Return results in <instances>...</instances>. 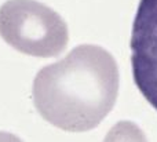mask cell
<instances>
[{"label": "cell", "instance_id": "3", "mask_svg": "<svg viewBox=\"0 0 157 142\" xmlns=\"http://www.w3.org/2000/svg\"><path fill=\"white\" fill-rule=\"evenodd\" d=\"M131 68L138 90L157 110V0H141L130 40Z\"/></svg>", "mask_w": 157, "mask_h": 142}, {"label": "cell", "instance_id": "1", "mask_svg": "<svg viewBox=\"0 0 157 142\" xmlns=\"http://www.w3.org/2000/svg\"><path fill=\"white\" fill-rule=\"evenodd\" d=\"M119 80L110 52L95 44H81L36 75L33 104L41 117L58 129L90 131L113 109Z\"/></svg>", "mask_w": 157, "mask_h": 142}, {"label": "cell", "instance_id": "4", "mask_svg": "<svg viewBox=\"0 0 157 142\" xmlns=\"http://www.w3.org/2000/svg\"><path fill=\"white\" fill-rule=\"evenodd\" d=\"M103 142H147V138L135 123L121 120L109 130Z\"/></svg>", "mask_w": 157, "mask_h": 142}, {"label": "cell", "instance_id": "5", "mask_svg": "<svg viewBox=\"0 0 157 142\" xmlns=\"http://www.w3.org/2000/svg\"><path fill=\"white\" fill-rule=\"evenodd\" d=\"M0 142H22V140L11 132L0 131Z\"/></svg>", "mask_w": 157, "mask_h": 142}, {"label": "cell", "instance_id": "2", "mask_svg": "<svg viewBox=\"0 0 157 142\" xmlns=\"http://www.w3.org/2000/svg\"><path fill=\"white\" fill-rule=\"evenodd\" d=\"M0 36L17 51L32 57H58L66 48L65 19L37 0H7L0 7Z\"/></svg>", "mask_w": 157, "mask_h": 142}]
</instances>
